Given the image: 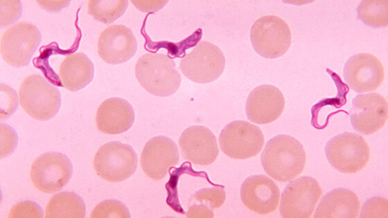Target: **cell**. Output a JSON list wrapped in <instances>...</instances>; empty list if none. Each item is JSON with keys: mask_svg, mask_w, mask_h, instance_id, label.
Instances as JSON below:
<instances>
[{"mask_svg": "<svg viewBox=\"0 0 388 218\" xmlns=\"http://www.w3.org/2000/svg\"><path fill=\"white\" fill-rule=\"evenodd\" d=\"M41 40V33L35 25L18 22L1 34V57L6 63L15 67L26 66Z\"/></svg>", "mask_w": 388, "mask_h": 218, "instance_id": "52a82bcc", "label": "cell"}, {"mask_svg": "<svg viewBox=\"0 0 388 218\" xmlns=\"http://www.w3.org/2000/svg\"><path fill=\"white\" fill-rule=\"evenodd\" d=\"M194 198L211 209L218 208L224 203L226 194L221 187L202 188L194 194Z\"/></svg>", "mask_w": 388, "mask_h": 218, "instance_id": "484cf974", "label": "cell"}, {"mask_svg": "<svg viewBox=\"0 0 388 218\" xmlns=\"http://www.w3.org/2000/svg\"><path fill=\"white\" fill-rule=\"evenodd\" d=\"M250 39L258 55L269 59L277 58L290 48L291 31L281 18L266 15L258 19L252 25Z\"/></svg>", "mask_w": 388, "mask_h": 218, "instance_id": "8992f818", "label": "cell"}, {"mask_svg": "<svg viewBox=\"0 0 388 218\" xmlns=\"http://www.w3.org/2000/svg\"><path fill=\"white\" fill-rule=\"evenodd\" d=\"M1 158L11 154L17 145L18 136L9 125L1 123Z\"/></svg>", "mask_w": 388, "mask_h": 218, "instance_id": "4dcf8cb0", "label": "cell"}, {"mask_svg": "<svg viewBox=\"0 0 388 218\" xmlns=\"http://www.w3.org/2000/svg\"><path fill=\"white\" fill-rule=\"evenodd\" d=\"M343 74L349 87L358 93L377 89L385 78L382 63L370 53H358L351 57L345 63Z\"/></svg>", "mask_w": 388, "mask_h": 218, "instance_id": "4fadbf2b", "label": "cell"}, {"mask_svg": "<svg viewBox=\"0 0 388 218\" xmlns=\"http://www.w3.org/2000/svg\"><path fill=\"white\" fill-rule=\"evenodd\" d=\"M224 65L222 51L212 43L202 41L182 59L179 69L189 80L204 84L219 78Z\"/></svg>", "mask_w": 388, "mask_h": 218, "instance_id": "9c48e42d", "label": "cell"}, {"mask_svg": "<svg viewBox=\"0 0 388 218\" xmlns=\"http://www.w3.org/2000/svg\"><path fill=\"white\" fill-rule=\"evenodd\" d=\"M135 75L139 84L157 96H168L179 89L181 76L175 63L168 56L147 53L137 60Z\"/></svg>", "mask_w": 388, "mask_h": 218, "instance_id": "7a4b0ae2", "label": "cell"}, {"mask_svg": "<svg viewBox=\"0 0 388 218\" xmlns=\"http://www.w3.org/2000/svg\"><path fill=\"white\" fill-rule=\"evenodd\" d=\"M1 26H8L17 20L22 12L19 1H0Z\"/></svg>", "mask_w": 388, "mask_h": 218, "instance_id": "f546056e", "label": "cell"}, {"mask_svg": "<svg viewBox=\"0 0 388 218\" xmlns=\"http://www.w3.org/2000/svg\"><path fill=\"white\" fill-rule=\"evenodd\" d=\"M130 211L126 206L115 199H108L100 202L94 208L90 215L91 218H130Z\"/></svg>", "mask_w": 388, "mask_h": 218, "instance_id": "d4e9b609", "label": "cell"}, {"mask_svg": "<svg viewBox=\"0 0 388 218\" xmlns=\"http://www.w3.org/2000/svg\"><path fill=\"white\" fill-rule=\"evenodd\" d=\"M330 164L346 174L361 171L370 158V149L366 140L354 133H342L330 138L325 147Z\"/></svg>", "mask_w": 388, "mask_h": 218, "instance_id": "277c9868", "label": "cell"}, {"mask_svg": "<svg viewBox=\"0 0 388 218\" xmlns=\"http://www.w3.org/2000/svg\"><path fill=\"white\" fill-rule=\"evenodd\" d=\"M263 144L264 136L260 128L243 120L228 123L219 136L221 150L233 159H247L257 155Z\"/></svg>", "mask_w": 388, "mask_h": 218, "instance_id": "ba28073f", "label": "cell"}, {"mask_svg": "<svg viewBox=\"0 0 388 218\" xmlns=\"http://www.w3.org/2000/svg\"><path fill=\"white\" fill-rule=\"evenodd\" d=\"M360 217H388V201L383 197H373L368 199L362 206Z\"/></svg>", "mask_w": 388, "mask_h": 218, "instance_id": "4316f807", "label": "cell"}, {"mask_svg": "<svg viewBox=\"0 0 388 218\" xmlns=\"http://www.w3.org/2000/svg\"><path fill=\"white\" fill-rule=\"evenodd\" d=\"M127 6V1L91 0L88 2L87 10L95 19L110 24L121 17Z\"/></svg>", "mask_w": 388, "mask_h": 218, "instance_id": "cb8c5ba5", "label": "cell"}, {"mask_svg": "<svg viewBox=\"0 0 388 218\" xmlns=\"http://www.w3.org/2000/svg\"><path fill=\"white\" fill-rule=\"evenodd\" d=\"M179 154L177 145L168 137L155 136L145 145L140 163L144 173L158 181L166 177L170 167L177 165Z\"/></svg>", "mask_w": 388, "mask_h": 218, "instance_id": "5bb4252c", "label": "cell"}, {"mask_svg": "<svg viewBox=\"0 0 388 218\" xmlns=\"http://www.w3.org/2000/svg\"><path fill=\"white\" fill-rule=\"evenodd\" d=\"M188 217H213L212 209L205 204H195L186 212Z\"/></svg>", "mask_w": 388, "mask_h": 218, "instance_id": "1f68e13d", "label": "cell"}, {"mask_svg": "<svg viewBox=\"0 0 388 218\" xmlns=\"http://www.w3.org/2000/svg\"><path fill=\"white\" fill-rule=\"evenodd\" d=\"M387 116V101L379 93L360 94L352 101L351 122L353 129L362 134L378 131L386 123Z\"/></svg>", "mask_w": 388, "mask_h": 218, "instance_id": "7c38bea8", "label": "cell"}, {"mask_svg": "<svg viewBox=\"0 0 388 218\" xmlns=\"http://www.w3.org/2000/svg\"><path fill=\"white\" fill-rule=\"evenodd\" d=\"M94 66L83 53L68 55L60 64L59 77L62 86L72 91L85 87L93 80Z\"/></svg>", "mask_w": 388, "mask_h": 218, "instance_id": "44dd1931", "label": "cell"}, {"mask_svg": "<svg viewBox=\"0 0 388 218\" xmlns=\"http://www.w3.org/2000/svg\"><path fill=\"white\" fill-rule=\"evenodd\" d=\"M179 145L186 160L201 166L213 163L219 153L215 135L204 126L186 128L180 136Z\"/></svg>", "mask_w": 388, "mask_h": 218, "instance_id": "2e32d148", "label": "cell"}, {"mask_svg": "<svg viewBox=\"0 0 388 218\" xmlns=\"http://www.w3.org/2000/svg\"><path fill=\"white\" fill-rule=\"evenodd\" d=\"M135 113L132 106L120 98H110L98 107L96 122L98 129L107 134H118L127 131L133 125Z\"/></svg>", "mask_w": 388, "mask_h": 218, "instance_id": "d6986e66", "label": "cell"}, {"mask_svg": "<svg viewBox=\"0 0 388 218\" xmlns=\"http://www.w3.org/2000/svg\"><path fill=\"white\" fill-rule=\"evenodd\" d=\"M9 218H42L44 212L35 202L24 201L14 205L8 214Z\"/></svg>", "mask_w": 388, "mask_h": 218, "instance_id": "83f0119b", "label": "cell"}, {"mask_svg": "<svg viewBox=\"0 0 388 218\" xmlns=\"http://www.w3.org/2000/svg\"><path fill=\"white\" fill-rule=\"evenodd\" d=\"M360 207V201L355 192L346 188H336L322 197L314 217L355 218L358 216Z\"/></svg>", "mask_w": 388, "mask_h": 218, "instance_id": "ffe728a7", "label": "cell"}, {"mask_svg": "<svg viewBox=\"0 0 388 218\" xmlns=\"http://www.w3.org/2000/svg\"><path fill=\"white\" fill-rule=\"evenodd\" d=\"M357 16L364 24L371 27H385L388 24V1H362L357 8Z\"/></svg>", "mask_w": 388, "mask_h": 218, "instance_id": "603a6c76", "label": "cell"}, {"mask_svg": "<svg viewBox=\"0 0 388 218\" xmlns=\"http://www.w3.org/2000/svg\"><path fill=\"white\" fill-rule=\"evenodd\" d=\"M18 99L15 90L8 85L1 84V119L12 115L17 108Z\"/></svg>", "mask_w": 388, "mask_h": 218, "instance_id": "f1b7e54d", "label": "cell"}, {"mask_svg": "<svg viewBox=\"0 0 388 218\" xmlns=\"http://www.w3.org/2000/svg\"><path fill=\"white\" fill-rule=\"evenodd\" d=\"M280 191L276 184L265 175H252L242 183L240 198L250 210L262 215L274 212L278 206Z\"/></svg>", "mask_w": 388, "mask_h": 218, "instance_id": "ac0fdd59", "label": "cell"}, {"mask_svg": "<svg viewBox=\"0 0 388 218\" xmlns=\"http://www.w3.org/2000/svg\"><path fill=\"white\" fill-rule=\"evenodd\" d=\"M284 107L285 98L281 91L273 85L263 84L249 93L245 111L251 122L263 125L277 120Z\"/></svg>", "mask_w": 388, "mask_h": 218, "instance_id": "e0dca14e", "label": "cell"}, {"mask_svg": "<svg viewBox=\"0 0 388 218\" xmlns=\"http://www.w3.org/2000/svg\"><path fill=\"white\" fill-rule=\"evenodd\" d=\"M138 158L134 149L119 141L107 143L96 152L94 167L103 179L112 182H121L135 172Z\"/></svg>", "mask_w": 388, "mask_h": 218, "instance_id": "5b68a950", "label": "cell"}, {"mask_svg": "<svg viewBox=\"0 0 388 218\" xmlns=\"http://www.w3.org/2000/svg\"><path fill=\"white\" fill-rule=\"evenodd\" d=\"M85 214L84 201L71 192H62L53 195L45 210L46 218H83Z\"/></svg>", "mask_w": 388, "mask_h": 218, "instance_id": "7402d4cb", "label": "cell"}, {"mask_svg": "<svg viewBox=\"0 0 388 218\" xmlns=\"http://www.w3.org/2000/svg\"><path fill=\"white\" fill-rule=\"evenodd\" d=\"M322 194L316 179L302 176L294 180L283 190L279 206L283 218H308Z\"/></svg>", "mask_w": 388, "mask_h": 218, "instance_id": "8fae6325", "label": "cell"}, {"mask_svg": "<svg viewBox=\"0 0 388 218\" xmlns=\"http://www.w3.org/2000/svg\"><path fill=\"white\" fill-rule=\"evenodd\" d=\"M73 165L64 154L55 152L42 154L31 165L30 176L39 191L51 194L60 190L70 180Z\"/></svg>", "mask_w": 388, "mask_h": 218, "instance_id": "30bf717a", "label": "cell"}, {"mask_svg": "<svg viewBox=\"0 0 388 218\" xmlns=\"http://www.w3.org/2000/svg\"><path fill=\"white\" fill-rule=\"evenodd\" d=\"M306 160L302 145L287 134L272 138L261 154V163L265 172L279 182H288L299 176L305 167Z\"/></svg>", "mask_w": 388, "mask_h": 218, "instance_id": "6da1fadb", "label": "cell"}, {"mask_svg": "<svg viewBox=\"0 0 388 218\" xmlns=\"http://www.w3.org/2000/svg\"><path fill=\"white\" fill-rule=\"evenodd\" d=\"M20 105L32 118L46 120L54 117L61 106L59 90L39 75H30L21 83Z\"/></svg>", "mask_w": 388, "mask_h": 218, "instance_id": "3957f363", "label": "cell"}, {"mask_svg": "<svg viewBox=\"0 0 388 218\" xmlns=\"http://www.w3.org/2000/svg\"><path fill=\"white\" fill-rule=\"evenodd\" d=\"M137 49V42L131 29L121 24L105 28L98 39V53L103 61L112 64L124 63Z\"/></svg>", "mask_w": 388, "mask_h": 218, "instance_id": "9a60e30c", "label": "cell"}]
</instances>
